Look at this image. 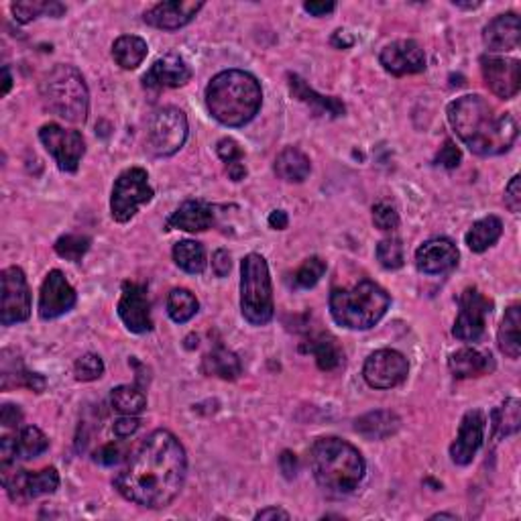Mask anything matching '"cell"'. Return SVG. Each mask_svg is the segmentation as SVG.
Returning <instances> with one entry per match:
<instances>
[{
  "mask_svg": "<svg viewBox=\"0 0 521 521\" xmlns=\"http://www.w3.org/2000/svg\"><path fill=\"white\" fill-rule=\"evenodd\" d=\"M188 456L169 430L149 434L115 479L117 491L135 506L163 509L184 489Z\"/></svg>",
  "mask_w": 521,
  "mask_h": 521,
  "instance_id": "6da1fadb",
  "label": "cell"
},
{
  "mask_svg": "<svg viewBox=\"0 0 521 521\" xmlns=\"http://www.w3.org/2000/svg\"><path fill=\"white\" fill-rule=\"evenodd\" d=\"M448 123L468 149L481 158L507 153L517 138V123L479 94H466L448 104Z\"/></svg>",
  "mask_w": 521,
  "mask_h": 521,
  "instance_id": "7a4b0ae2",
  "label": "cell"
},
{
  "mask_svg": "<svg viewBox=\"0 0 521 521\" xmlns=\"http://www.w3.org/2000/svg\"><path fill=\"white\" fill-rule=\"evenodd\" d=\"M260 104L263 90L259 80L242 69L216 74L206 88L208 112L224 127L249 125L259 115Z\"/></svg>",
  "mask_w": 521,
  "mask_h": 521,
  "instance_id": "3957f363",
  "label": "cell"
},
{
  "mask_svg": "<svg viewBox=\"0 0 521 521\" xmlns=\"http://www.w3.org/2000/svg\"><path fill=\"white\" fill-rule=\"evenodd\" d=\"M310 468L324 491L346 495L359 487L367 463L357 448L342 438H318L310 448Z\"/></svg>",
  "mask_w": 521,
  "mask_h": 521,
  "instance_id": "277c9868",
  "label": "cell"
},
{
  "mask_svg": "<svg viewBox=\"0 0 521 521\" xmlns=\"http://www.w3.org/2000/svg\"><path fill=\"white\" fill-rule=\"evenodd\" d=\"M389 306V293L369 280L352 288H336L330 293V314L338 326L349 330H369L379 324Z\"/></svg>",
  "mask_w": 521,
  "mask_h": 521,
  "instance_id": "5b68a950",
  "label": "cell"
},
{
  "mask_svg": "<svg viewBox=\"0 0 521 521\" xmlns=\"http://www.w3.org/2000/svg\"><path fill=\"white\" fill-rule=\"evenodd\" d=\"M41 98L56 117L74 125H84L90 110V94L84 76L74 66L59 64L43 77Z\"/></svg>",
  "mask_w": 521,
  "mask_h": 521,
  "instance_id": "8992f818",
  "label": "cell"
},
{
  "mask_svg": "<svg viewBox=\"0 0 521 521\" xmlns=\"http://www.w3.org/2000/svg\"><path fill=\"white\" fill-rule=\"evenodd\" d=\"M240 312L250 326H265L273 320V288L265 257L250 253L240 263Z\"/></svg>",
  "mask_w": 521,
  "mask_h": 521,
  "instance_id": "52a82bcc",
  "label": "cell"
},
{
  "mask_svg": "<svg viewBox=\"0 0 521 521\" xmlns=\"http://www.w3.org/2000/svg\"><path fill=\"white\" fill-rule=\"evenodd\" d=\"M155 192L149 184V173L143 168H128L117 178L110 196V214L117 222L125 224L138 212V208L149 204Z\"/></svg>",
  "mask_w": 521,
  "mask_h": 521,
  "instance_id": "ba28073f",
  "label": "cell"
},
{
  "mask_svg": "<svg viewBox=\"0 0 521 521\" xmlns=\"http://www.w3.org/2000/svg\"><path fill=\"white\" fill-rule=\"evenodd\" d=\"M188 117L179 108H161L147 127V151L155 158H171L188 141Z\"/></svg>",
  "mask_w": 521,
  "mask_h": 521,
  "instance_id": "9c48e42d",
  "label": "cell"
},
{
  "mask_svg": "<svg viewBox=\"0 0 521 521\" xmlns=\"http://www.w3.org/2000/svg\"><path fill=\"white\" fill-rule=\"evenodd\" d=\"M493 312V300L476 288H466L458 298V316L453 328L455 338L463 342H479Z\"/></svg>",
  "mask_w": 521,
  "mask_h": 521,
  "instance_id": "30bf717a",
  "label": "cell"
},
{
  "mask_svg": "<svg viewBox=\"0 0 521 521\" xmlns=\"http://www.w3.org/2000/svg\"><path fill=\"white\" fill-rule=\"evenodd\" d=\"M3 473V485L13 501H29L37 499L41 495L56 493L59 487V473L57 468L47 466L39 473L19 471L15 466H0Z\"/></svg>",
  "mask_w": 521,
  "mask_h": 521,
  "instance_id": "8fae6325",
  "label": "cell"
},
{
  "mask_svg": "<svg viewBox=\"0 0 521 521\" xmlns=\"http://www.w3.org/2000/svg\"><path fill=\"white\" fill-rule=\"evenodd\" d=\"M39 138L47 153L56 159L59 169L66 173L77 171L86 153V141L82 133L49 123L39 128Z\"/></svg>",
  "mask_w": 521,
  "mask_h": 521,
  "instance_id": "7c38bea8",
  "label": "cell"
},
{
  "mask_svg": "<svg viewBox=\"0 0 521 521\" xmlns=\"http://www.w3.org/2000/svg\"><path fill=\"white\" fill-rule=\"evenodd\" d=\"M3 283V303H0V322L13 326L25 322L31 316V290L21 267H6L0 275Z\"/></svg>",
  "mask_w": 521,
  "mask_h": 521,
  "instance_id": "4fadbf2b",
  "label": "cell"
},
{
  "mask_svg": "<svg viewBox=\"0 0 521 521\" xmlns=\"http://www.w3.org/2000/svg\"><path fill=\"white\" fill-rule=\"evenodd\" d=\"M410 373V363L399 351L381 349L364 361L363 377L373 389H391L402 385Z\"/></svg>",
  "mask_w": 521,
  "mask_h": 521,
  "instance_id": "5bb4252c",
  "label": "cell"
},
{
  "mask_svg": "<svg viewBox=\"0 0 521 521\" xmlns=\"http://www.w3.org/2000/svg\"><path fill=\"white\" fill-rule=\"evenodd\" d=\"M481 72L487 88L501 100H511L517 97L521 88V66L519 59L483 56Z\"/></svg>",
  "mask_w": 521,
  "mask_h": 521,
  "instance_id": "9a60e30c",
  "label": "cell"
},
{
  "mask_svg": "<svg viewBox=\"0 0 521 521\" xmlns=\"http://www.w3.org/2000/svg\"><path fill=\"white\" fill-rule=\"evenodd\" d=\"M118 316L123 324L135 334H145L153 330L151 301L147 295V285L137 281L123 283V295L118 300Z\"/></svg>",
  "mask_w": 521,
  "mask_h": 521,
  "instance_id": "2e32d148",
  "label": "cell"
},
{
  "mask_svg": "<svg viewBox=\"0 0 521 521\" xmlns=\"http://www.w3.org/2000/svg\"><path fill=\"white\" fill-rule=\"evenodd\" d=\"M76 301H77L76 290L69 285L66 275L59 271V269L49 271L46 281H43L41 285V293H39L41 320H56L59 316L67 314V312L74 310Z\"/></svg>",
  "mask_w": 521,
  "mask_h": 521,
  "instance_id": "e0dca14e",
  "label": "cell"
},
{
  "mask_svg": "<svg viewBox=\"0 0 521 521\" xmlns=\"http://www.w3.org/2000/svg\"><path fill=\"white\" fill-rule=\"evenodd\" d=\"M485 425H487V418L481 410H471L465 414L463 422L458 425L456 440L450 446V458L458 466L471 465L479 448L483 446L485 440Z\"/></svg>",
  "mask_w": 521,
  "mask_h": 521,
  "instance_id": "ac0fdd59",
  "label": "cell"
},
{
  "mask_svg": "<svg viewBox=\"0 0 521 521\" xmlns=\"http://www.w3.org/2000/svg\"><path fill=\"white\" fill-rule=\"evenodd\" d=\"M379 62L383 66L385 72L402 77V76L422 74L425 69V54L418 41L402 39L389 43L387 47H383L379 56Z\"/></svg>",
  "mask_w": 521,
  "mask_h": 521,
  "instance_id": "d6986e66",
  "label": "cell"
},
{
  "mask_svg": "<svg viewBox=\"0 0 521 521\" xmlns=\"http://www.w3.org/2000/svg\"><path fill=\"white\" fill-rule=\"evenodd\" d=\"M204 3L196 0H169V3H158L143 15V21L161 31H178L196 19L202 11Z\"/></svg>",
  "mask_w": 521,
  "mask_h": 521,
  "instance_id": "ffe728a7",
  "label": "cell"
},
{
  "mask_svg": "<svg viewBox=\"0 0 521 521\" xmlns=\"http://www.w3.org/2000/svg\"><path fill=\"white\" fill-rule=\"evenodd\" d=\"M192 80V67L188 66L184 57L176 54H168L159 57L143 76L145 90H168L181 88Z\"/></svg>",
  "mask_w": 521,
  "mask_h": 521,
  "instance_id": "44dd1931",
  "label": "cell"
},
{
  "mask_svg": "<svg viewBox=\"0 0 521 521\" xmlns=\"http://www.w3.org/2000/svg\"><path fill=\"white\" fill-rule=\"evenodd\" d=\"M460 253L456 245L450 239L438 237L425 240L424 245L415 250V267L420 273L425 275H444L458 265Z\"/></svg>",
  "mask_w": 521,
  "mask_h": 521,
  "instance_id": "7402d4cb",
  "label": "cell"
},
{
  "mask_svg": "<svg viewBox=\"0 0 521 521\" xmlns=\"http://www.w3.org/2000/svg\"><path fill=\"white\" fill-rule=\"evenodd\" d=\"M483 43L489 51H511L521 43V25L516 13L495 16L483 29Z\"/></svg>",
  "mask_w": 521,
  "mask_h": 521,
  "instance_id": "603a6c76",
  "label": "cell"
},
{
  "mask_svg": "<svg viewBox=\"0 0 521 521\" xmlns=\"http://www.w3.org/2000/svg\"><path fill=\"white\" fill-rule=\"evenodd\" d=\"M288 80H290L288 84H290L291 97L306 104V107H310V110L314 112L316 117H330V118L344 117L346 107L342 100H338L334 97H322V94H318L314 88H310L306 80L300 77L298 74H290Z\"/></svg>",
  "mask_w": 521,
  "mask_h": 521,
  "instance_id": "cb8c5ba5",
  "label": "cell"
},
{
  "mask_svg": "<svg viewBox=\"0 0 521 521\" xmlns=\"http://www.w3.org/2000/svg\"><path fill=\"white\" fill-rule=\"evenodd\" d=\"M214 224V210L204 199H186L176 212L169 216L165 229L168 230H186V232H202Z\"/></svg>",
  "mask_w": 521,
  "mask_h": 521,
  "instance_id": "d4e9b609",
  "label": "cell"
},
{
  "mask_svg": "<svg viewBox=\"0 0 521 521\" xmlns=\"http://www.w3.org/2000/svg\"><path fill=\"white\" fill-rule=\"evenodd\" d=\"M448 367L456 379H473L489 375L497 364H495L491 352H483L476 349H460L450 354Z\"/></svg>",
  "mask_w": 521,
  "mask_h": 521,
  "instance_id": "484cf974",
  "label": "cell"
},
{
  "mask_svg": "<svg viewBox=\"0 0 521 521\" xmlns=\"http://www.w3.org/2000/svg\"><path fill=\"white\" fill-rule=\"evenodd\" d=\"M11 354H8V351H3V371H0V387H3V391H8V389H13V387H27L31 391H35V393H41L43 389L47 387V381L43 375H39V373H33L29 369H25V364L23 361L16 357L13 359H8Z\"/></svg>",
  "mask_w": 521,
  "mask_h": 521,
  "instance_id": "4316f807",
  "label": "cell"
},
{
  "mask_svg": "<svg viewBox=\"0 0 521 521\" xmlns=\"http://www.w3.org/2000/svg\"><path fill=\"white\" fill-rule=\"evenodd\" d=\"M273 169L280 179L290 181V184H301V181H306L310 176L312 163L308 155L300 151L298 147H285V149L277 155Z\"/></svg>",
  "mask_w": 521,
  "mask_h": 521,
  "instance_id": "83f0119b",
  "label": "cell"
},
{
  "mask_svg": "<svg viewBox=\"0 0 521 521\" xmlns=\"http://www.w3.org/2000/svg\"><path fill=\"white\" fill-rule=\"evenodd\" d=\"M240 371H242L240 359L232 351L224 349L222 344H219L216 349L208 352L202 361V373L208 377L234 381V379H239Z\"/></svg>",
  "mask_w": 521,
  "mask_h": 521,
  "instance_id": "f1b7e54d",
  "label": "cell"
},
{
  "mask_svg": "<svg viewBox=\"0 0 521 521\" xmlns=\"http://www.w3.org/2000/svg\"><path fill=\"white\" fill-rule=\"evenodd\" d=\"M399 425H402V420L397 418V414L379 410V412H371L367 415H363V418H359L354 430H357L361 436L367 440H385L389 436H393V434L399 430Z\"/></svg>",
  "mask_w": 521,
  "mask_h": 521,
  "instance_id": "f546056e",
  "label": "cell"
},
{
  "mask_svg": "<svg viewBox=\"0 0 521 521\" xmlns=\"http://www.w3.org/2000/svg\"><path fill=\"white\" fill-rule=\"evenodd\" d=\"M499 351L509 359H519L521 354V308L519 303H514L506 316L501 320L499 332H497Z\"/></svg>",
  "mask_w": 521,
  "mask_h": 521,
  "instance_id": "4dcf8cb0",
  "label": "cell"
},
{
  "mask_svg": "<svg viewBox=\"0 0 521 521\" xmlns=\"http://www.w3.org/2000/svg\"><path fill=\"white\" fill-rule=\"evenodd\" d=\"M501 232H503V222L497 216H485V219L476 220L471 230L466 232L465 242L473 253H485V250L491 249L495 242L501 239Z\"/></svg>",
  "mask_w": 521,
  "mask_h": 521,
  "instance_id": "1f68e13d",
  "label": "cell"
},
{
  "mask_svg": "<svg viewBox=\"0 0 521 521\" xmlns=\"http://www.w3.org/2000/svg\"><path fill=\"white\" fill-rule=\"evenodd\" d=\"M147 54H149L147 41L137 35H123L112 46V57L123 69H137L145 62Z\"/></svg>",
  "mask_w": 521,
  "mask_h": 521,
  "instance_id": "d6a6232c",
  "label": "cell"
},
{
  "mask_svg": "<svg viewBox=\"0 0 521 521\" xmlns=\"http://www.w3.org/2000/svg\"><path fill=\"white\" fill-rule=\"evenodd\" d=\"M301 352L314 354L318 369H322V371L338 369L344 359L341 346H338L334 338H330V336L312 338V341H308L306 344H301Z\"/></svg>",
  "mask_w": 521,
  "mask_h": 521,
  "instance_id": "836d02e7",
  "label": "cell"
},
{
  "mask_svg": "<svg viewBox=\"0 0 521 521\" xmlns=\"http://www.w3.org/2000/svg\"><path fill=\"white\" fill-rule=\"evenodd\" d=\"M493 436L507 438L514 436L521 428V404L517 397H509L493 412Z\"/></svg>",
  "mask_w": 521,
  "mask_h": 521,
  "instance_id": "e575fe53",
  "label": "cell"
},
{
  "mask_svg": "<svg viewBox=\"0 0 521 521\" xmlns=\"http://www.w3.org/2000/svg\"><path fill=\"white\" fill-rule=\"evenodd\" d=\"M173 260L181 271L199 275L206 269V249L198 240H179L173 247Z\"/></svg>",
  "mask_w": 521,
  "mask_h": 521,
  "instance_id": "d590c367",
  "label": "cell"
},
{
  "mask_svg": "<svg viewBox=\"0 0 521 521\" xmlns=\"http://www.w3.org/2000/svg\"><path fill=\"white\" fill-rule=\"evenodd\" d=\"M110 404L118 414L138 415L141 412H145L147 395L141 385H118L112 389Z\"/></svg>",
  "mask_w": 521,
  "mask_h": 521,
  "instance_id": "8d00e7d4",
  "label": "cell"
},
{
  "mask_svg": "<svg viewBox=\"0 0 521 521\" xmlns=\"http://www.w3.org/2000/svg\"><path fill=\"white\" fill-rule=\"evenodd\" d=\"M199 303L196 300V295L184 290V288H176L171 290L168 295V314L176 324H186L198 314Z\"/></svg>",
  "mask_w": 521,
  "mask_h": 521,
  "instance_id": "74e56055",
  "label": "cell"
},
{
  "mask_svg": "<svg viewBox=\"0 0 521 521\" xmlns=\"http://www.w3.org/2000/svg\"><path fill=\"white\" fill-rule=\"evenodd\" d=\"M216 153L219 158L227 163V173L232 181H242L247 178V168H245V153L239 147V143L230 137L220 138L216 143Z\"/></svg>",
  "mask_w": 521,
  "mask_h": 521,
  "instance_id": "f35d334b",
  "label": "cell"
},
{
  "mask_svg": "<svg viewBox=\"0 0 521 521\" xmlns=\"http://www.w3.org/2000/svg\"><path fill=\"white\" fill-rule=\"evenodd\" d=\"M15 440H16V458L19 460L37 458L49 448V438L37 428V425H27V428H23Z\"/></svg>",
  "mask_w": 521,
  "mask_h": 521,
  "instance_id": "ab89813d",
  "label": "cell"
},
{
  "mask_svg": "<svg viewBox=\"0 0 521 521\" xmlns=\"http://www.w3.org/2000/svg\"><path fill=\"white\" fill-rule=\"evenodd\" d=\"M92 240L90 237H84V234H64L56 240V253L66 259L72 260V263H80L84 255L90 250Z\"/></svg>",
  "mask_w": 521,
  "mask_h": 521,
  "instance_id": "60d3db41",
  "label": "cell"
},
{
  "mask_svg": "<svg viewBox=\"0 0 521 521\" xmlns=\"http://www.w3.org/2000/svg\"><path fill=\"white\" fill-rule=\"evenodd\" d=\"M11 11L15 15V19L25 25L31 23L33 19H37L39 15L62 16L66 13V6L59 3H13Z\"/></svg>",
  "mask_w": 521,
  "mask_h": 521,
  "instance_id": "b9f144b4",
  "label": "cell"
},
{
  "mask_svg": "<svg viewBox=\"0 0 521 521\" xmlns=\"http://www.w3.org/2000/svg\"><path fill=\"white\" fill-rule=\"evenodd\" d=\"M324 273H326V260H322L320 257H310L293 275L295 288L301 290L314 288V285L322 280Z\"/></svg>",
  "mask_w": 521,
  "mask_h": 521,
  "instance_id": "7bdbcfd3",
  "label": "cell"
},
{
  "mask_svg": "<svg viewBox=\"0 0 521 521\" xmlns=\"http://www.w3.org/2000/svg\"><path fill=\"white\" fill-rule=\"evenodd\" d=\"M377 259L381 267L389 269V271H395V269H402L405 263L404 255V245L399 239H385L377 245Z\"/></svg>",
  "mask_w": 521,
  "mask_h": 521,
  "instance_id": "ee69618b",
  "label": "cell"
},
{
  "mask_svg": "<svg viewBox=\"0 0 521 521\" xmlns=\"http://www.w3.org/2000/svg\"><path fill=\"white\" fill-rule=\"evenodd\" d=\"M74 375L77 381H84V383L97 381L104 375V361L94 352L84 354V357L77 359L74 364Z\"/></svg>",
  "mask_w": 521,
  "mask_h": 521,
  "instance_id": "f6af8a7d",
  "label": "cell"
},
{
  "mask_svg": "<svg viewBox=\"0 0 521 521\" xmlns=\"http://www.w3.org/2000/svg\"><path fill=\"white\" fill-rule=\"evenodd\" d=\"M373 222L383 232H393L399 229V214L391 204L379 202L373 206Z\"/></svg>",
  "mask_w": 521,
  "mask_h": 521,
  "instance_id": "bcb514c9",
  "label": "cell"
},
{
  "mask_svg": "<svg viewBox=\"0 0 521 521\" xmlns=\"http://www.w3.org/2000/svg\"><path fill=\"white\" fill-rule=\"evenodd\" d=\"M460 159H463V155H460V149L455 145V141H450V138L444 143V147H442L440 153L436 155V163L442 165V168H446V169L458 168Z\"/></svg>",
  "mask_w": 521,
  "mask_h": 521,
  "instance_id": "7dc6e473",
  "label": "cell"
},
{
  "mask_svg": "<svg viewBox=\"0 0 521 521\" xmlns=\"http://www.w3.org/2000/svg\"><path fill=\"white\" fill-rule=\"evenodd\" d=\"M506 206L511 212L517 214L521 210V178L514 176L506 188Z\"/></svg>",
  "mask_w": 521,
  "mask_h": 521,
  "instance_id": "c3c4849f",
  "label": "cell"
},
{
  "mask_svg": "<svg viewBox=\"0 0 521 521\" xmlns=\"http://www.w3.org/2000/svg\"><path fill=\"white\" fill-rule=\"evenodd\" d=\"M138 425H141V422L137 420V415H123V418H118L115 422V425H112V430H115V434L118 438H130L133 434L138 430Z\"/></svg>",
  "mask_w": 521,
  "mask_h": 521,
  "instance_id": "681fc988",
  "label": "cell"
},
{
  "mask_svg": "<svg viewBox=\"0 0 521 521\" xmlns=\"http://www.w3.org/2000/svg\"><path fill=\"white\" fill-rule=\"evenodd\" d=\"M120 458H123V450H120V446L115 444V442H110V444H104L97 453V463H100L104 466L117 465V463H120Z\"/></svg>",
  "mask_w": 521,
  "mask_h": 521,
  "instance_id": "f907efd6",
  "label": "cell"
},
{
  "mask_svg": "<svg viewBox=\"0 0 521 521\" xmlns=\"http://www.w3.org/2000/svg\"><path fill=\"white\" fill-rule=\"evenodd\" d=\"M21 422H23L21 407L13 405V404H5L3 412H0V424H3V428H19Z\"/></svg>",
  "mask_w": 521,
  "mask_h": 521,
  "instance_id": "816d5d0a",
  "label": "cell"
},
{
  "mask_svg": "<svg viewBox=\"0 0 521 521\" xmlns=\"http://www.w3.org/2000/svg\"><path fill=\"white\" fill-rule=\"evenodd\" d=\"M212 269L216 277H227L232 269V260H230V253L227 249H219L212 255Z\"/></svg>",
  "mask_w": 521,
  "mask_h": 521,
  "instance_id": "f5cc1de1",
  "label": "cell"
},
{
  "mask_svg": "<svg viewBox=\"0 0 521 521\" xmlns=\"http://www.w3.org/2000/svg\"><path fill=\"white\" fill-rule=\"evenodd\" d=\"M280 466L281 473L288 476V479H293L295 473H298V458H295V455L290 453V450H283L280 456Z\"/></svg>",
  "mask_w": 521,
  "mask_h": 521,
  "instance_id": "db71d44e",
  "label": "cell"
},
{
  "mask_svg": "<svg viewBox=\"0 0 521 521\" xmlns=\"http://www.w3.org/2000/svg\"><path fill=\"white\" fill-rule=\"evenodd\" d=\"M336 8L334 3H306L303 5V11L310 13L312 16H326Z\"/></svg>",
  "mask_w": 521,
  "mask_h": 521,
  "instance_id": "11a10c76",
  "label": "cell"
},
{
  "mask_svg": "<svg viewBox=\"0 0 521 521\" xmlns=\"http://www.w3.org/2000/svg\"><path fill=\"white\" fill-rule=\"evenodd\" d=\"M330 43H332L334 47L338 49H349L354 46V37L349 33V31H344V29H338L334 35H332V39H330Z\"/></svg>",
  "mask_w": 521,
  "mask_h": 521,
  "instance_id": "9f6ffc18",
  "label": "cell"
},
{
  "mask_svg": "<svg viewBox=\"0 0 521 521\" xmlns=\"http://www.w3.org/2000/svg\"><path fill=\"white\" fill-rule=\"evenodd\" d=\"M288 224H290V219L285 210H273L271 214H269V227H271L273 230H285L288 229Z\"/></svg>",
  "mask_w": 521,
  "mask_h": 521,
  "instance_id": "6f0895ef",
  "label": "cell"
},
{
  "mask_svg": "<svg viewBox=\"0 0 521 521\" xmlns=\"http://www.w3.org/2000/svg\"><path fill=\"white\" fill-rule=\"evenodd\" d=\"M255 519H290V514L281 507H267L260 509Z\"/></svg>",
  "mask_w": 521,
  "mask_h": 521,
  "instance_id": "680465c9",
  "label": "cell"
},
{
  "mask_svg": "<svg viewBox=\"0 0 521 521\" xmlns=\"http://www.w3.org/2000/svg\"><path fill=\"white\" fill-rule=\"evenodd\" d=\"M3 74H5V86H3V94L6 97L8 92H11V86H13V77H11V72H8V67L5 66L3 67Z\"/></svg>",
  "mask_w": 521,
  "mask_h": 521,
  "instance_id": "91938a15",
  "label": "cell"
},
{
  "mask_svg": "<svg viewBox=\"0 0 521 521\" xmlns=\"http://www.w3.org/2000/svg\"><path fill=\"white\" fill-rule=\"evenodd\" d=\"M455 6H458V8H468V11H473V8H479L481 6V3H466V5H463V3H455Z\"/></svg>",
  "mask_w": 521,
  "mask_h": 521,
  "instance_id": "94428289",
  "label": "cell"
},
{
  "mask_svg": "<svg viewBox=\"0 0 521 521\" xmlns=\"http://www.w3.org/2000/svg\"><path fill=\"white\" fill-rule=\"evenodd\" d=\"M432 519H458L455 514H436L432 516Z\"/></svg>",
  "mask_w": 521,
  "mask_h": 521,
  "instance_id": "6125c7cd",
  "label": "cell"
}]
</instances>
